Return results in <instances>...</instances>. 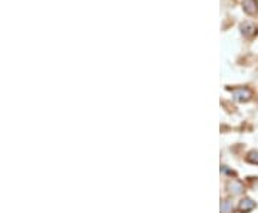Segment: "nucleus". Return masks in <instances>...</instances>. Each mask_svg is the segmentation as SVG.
Here are the masks:
<instances>
[{
    "instance_id": "7ed1b4c3",
    "label": "nucleus",
    "mask_w": 258,
    "mask_h": 213,
    "mask_svg": "<svg viewBox=\"0 0 258 213\" xmlns=\"http://www.w3.org/2000/svg\"><path fill=\"white\" fill-rule=\"evenodd\" d=\"M255 207V203L251 200V199H244V200H241L240 203V210L242 213H247L249 210H252Z\"/></svg>"
},
{
    "instance_id": "f03ea898",
    "label": "nucleus",
    "mask_w": 258,
    "mask_h": 213,
    "mask_svg": "<svg viewBox=\"0 0 258 213\" xmlns=\"http://www.w3.org/2000/svg\"><path fill=\"white\" fill-rule=\"evenodd\" d=\"M251 96H252V93L249 89L247 87H240V89H237V90H234V97L238 100V102H247L251 99Z\"/></svg>"
},
{
    "instance_id": "f257e3e1",
    "label": "nucleus",
    "mask_w": 258,
    "mask_h": 213,
    "mask_svg": "<svg viewBox=\"0 0 258 213\" xmlns=\"http://www.w3.org/2000/svg\"><path fill=\"white\" fill-rule=\"evenodd\" d=\"M242 9L244 12L249 15V16H254L258 13V3L257 0H244L242 2Z\"/></svg>"
},
{
    "instance_id": "20e7f679",
    "label": "nucleus",
    "mask_w": 258,
    "mask_h": 213,
    "mask_svg": "<svg viewBox=\"0 0 258 213\" xmlns=\"http://www.w3.org/2000/svg\"><path fill=\"white\" fill-rule=\"evenodd\" d=\"M232 212V203H230L228 200H225L222 204V213H231Z\"/></svg>"
}]
</instances>
